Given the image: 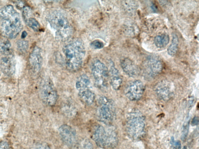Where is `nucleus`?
Wrapping results in <instances>:
<instances>
[{"label": "nucleus", "instance_id": "1", "mask_svg": "<svg viewBox=\"0 0 199 149\" xmlns=\"http://www.w3.org/2000/svg\"><path fill=\"white\" fill-rule=\"evenodd\" d=\"M23 28L20 14L11 5L0 9V33L6 39L15 38Z\"/></svg>", "mask_w": 199, "mask_h": 149}, {"label": "nucleus", "instance_id": "29", "mask_svg": "<svg viewBox=\"0 0 199 149\" xmlns=\"http://www.w3.org/2000/svg\"><path fill=\"white\" fill-rule=\"evenodd\" d=\"M176 149H180L181 148V143L179 141L176 142Z\"/></svg>", "mask_w": 199, "mask_h": 149}, {"label": "nucleus", "instance_id": "11", "mask_svg": "<svg viewBox=\"0 0 199 149\" xmlns=\"http://www.w3.org/2000/svg\"><path fill=\"white\" fill-rule=\"evenodd\" d=\"M58 131L60 139L65 145L70 148L76 145L77 141V133L72 127L64 124L59 128Z\"/></svg>", "mask_w": 199, "mask_h": 149}, {"label": "nucleus", "instance_id": "10", "mask_svg": "<svg viewBox=\"0 0 199 149\" xmlns=\"http://www.w3.org/2000/svg\"><path fill=\"white\" fill-rule=\"evenodd\" d=\"M145 86L141 80H135L127 84L125 89V94L129 100L137 101L142 98Z\"/></svg>", "mask_w": 199, "mask_h": 149}, {"label": "nucleus", "instance_id": "21", "mask_svg": "<svg viewBox=\"0 0 199 149\" xmlns=\"http://www.w3.org/2000/svg\"><path fill=\"white\" fill-rule=\"evenodd\" d=\"M26 24L34 31L38 32L40 28V25L35 18L30 17L25 20Z\"/></svg>", "mask_w": 199, "mask_h": 149}, {"label": "nucleus", "instance_id": "18", "mask_svg": "<svg viewBox=\"0 0 199 149\" xmlns=\"http://www.w3.org/2000/svg\"><path fill=\"white\" fill-rule=\"evenodd\" d=\"M170 41L169 35L163 34L157 35L154 39V43L156 46L159 48H163L166 47Z\"/></svg>", "mask_w": 199, "mask_h": 149}, {"label": "nucleus", "instance_id": "20", "mask_svg": "<svg viewBox=\"0 0 199 149\" xmlns=\"http://www.w3.org/2000/svg\"><path fill=\"white\" fill-rule=\"evenodd\" d=\"M179 43V40L178 36L176 34H174L171 44L167 49V53L169 55L174 56L176 55Z\"/></svg>", "mask_w": 199, "mask_h": 149}, {"label": "nucleus", "instance_id": "27", "mask_svg": "<svg viewBox=\"0 0 199 149\" xmlns=\"http://www.w3.org/2000/svg\"><path fill=\"white\" fill-rule=\"evenodd\" d=\"M0 149H11L9 144L7 141H2L0 142Z\"/></svg>", "mask_w": 199, "mask_h": 149}, {"label": "nucleus", "instance_id": "14", "mask_svg": "<svg viewBox=\"0 0 199 149\" xmlns=\"http://www.w3.org/2000/svg\"><path fill=\"white\" fill-rule=\"evenodd\" d=\"M29 65L31 70L34 74H38L41 70L43 63L42 51L39 47L35 46L29 57Z\"/></svg>", "mask_w": 199, "mask_h": 149}, {"label": "nucleus", "instance_id": "6", "mask_svg": "<svg viewBox=\"0 0 199 149\" xmlns=\"http://www.w3.org/2000/svg\"><path fill=\"white\" fill-rule=\"evenodd\" d=\"M96 111L98 120L102 123L110 125L114 121L115 110L114 102L106 96L100 97Z\"/></svg>", "mask_w": 199, "mask_h": 149}, {"label": "nucleus", "instance_id": "13", "mask_svg": "<svg viewBox=\"0 0 199 149\" xmlns=\"http://www.w3.org/2000/svg\"><path fill=\"white\" fill-rule=\"evenodd\" d=\"M155 90L158 96L165 101L171 99L174 93V88L172 84L168 80H161L158 82L155 87Z\"/></svg>", "mask_w": 199, "mask_h": 149}, {"label": "nucleus", "instance_id": "15", "mask_svg": "<svg viewBox=\"0 0 199 149\" xmlns=\"http://www.w3.org/2000/svg\"><path fill=\"white\" fill-rule=\"evenodd\" d=\"M2 72L8 76H12L16 72V61L13 53L4 55L0 61Z\"/></svg>", "mask_w": 199, "mask_h": 149}, {"label": "nucleus", "instance_id": "8", "mask_svg": "<svg viewBox=\"0 0 199 149\" xmlns=\"http://www.w3.org/2000/svg\"><path fill=\"white\" fill-rule=\"evenodd\" d=\"M91 73L96 87L104 90L108 86L109 70L108 67L99 60H96L91 66Z\"/></svg>", "mask_w": 199, "mask_h": 149}, {"label": "nucleus", "instance_id": "23", "mask_svg": "<svg viewBox=\"0 0 199 149\" xmlns=\"http://www.w3.org/2000/svg\"><path fill=\"white\" fill-rule=\"evenodd\" d=\"M79 149H93V144L90 140L85 139L82 140L79 145Z\"/></svg>", "mask_w": 199, "mask_h": 149}, {"label": "nucleus", "instance_id": "30", "mask_svg": "<svg viewBox=\"0 0 199 149\" xmlns=\"http://www.w3.org/2000/svg\"><path fill=\"white\" fill-rule=\"evenodd\" d=\"M27 33L25 31L23 32L22 35H21V37L23 39L25 38L27 36Z\"/></svg>", "mask_w": 199, "mask_h": 149}, {"label": "nucleus", "instance_id": "24", "mask_svg": "<svg viewBox=\"0 0 199 149\" xmlns=\"http://www.w3.org/2000/svg\"><path fill=\"white\" fill-rule=\"evenodd\" d=\"M133 1H125L124 6L126 10L129 12H132L136 10L137 8V4Z\"/></svg>", "mask_w": 199, "mask_h": 149}, {"label": "nucleus", "instance_id": "4", "mask_svg": "<svg viewBox=\"0 0 199 149\" xmlns=\"http://www.w3.org/2000/svg\"><path fill=\"white\" fill-rule=\"evenodd\" d=\"M146 127L145 118L137 110L129 112L126 118V131L127 136L133 140L141 139L144 134Z\"/></svg>", "mask_w": 199, "mask_h": 149}, {"label": "nucleus", "instance_id": "22", "mask_svg": "<svg viewBox=\"0 0 199 149\" xmlns=\"http://www.w3.org/2000/svg\"><path fill=\"white\" fill-rule=\"evenodd\" d=\"M29 44L26 40H20L16 43V47L18 51L21 53H25L27 52L28 49Z\"/></svg>", "mask_w": 199, "mask_h": 149}, {"label": "nucleus", "instance_id": "26", "mask_svg": "<svg viewBox=\"0 0 199 149\" xmlns=\"http://www.w3.org/2000/svg\"><path fill=\"white\" fill-rule=\"evenodd\" d=\"M91 46L93 49H101L104 47L103 42L99 40H95L91 42Z\"/></svg>", "mask_w": 199, "mask_h": 149}, {"label": "nucleus", "instance_id": "5", "mask_svg": "<svg viewBox=\"0 0 199 149\" xmlns=\"http://www.w3.org/2000/svg\"><path fill=\"white\" fill-rule=\"evenodd\" d=\"M92 138L98 146L103 149L114 148L118 143L116 131L110 127L97 125L93 131Z\"/></svg>", "mask_w": 199, "mask_h": 149}, {"label": "nucleus", "instance_id": "17", "mask_svg": "<svg viewBox=\"0 0 199 149\" xmlns=\"http://www.w3.org/2000/svg\"><path fill=\"white\" fill-rule=\"evenodd\" d=\"M111 85L115 90L120 89L122 83V79L119 71L113 65L111 66L109 71Z\"/></svg>", "mask_w": 199, "mask_h": 149}, {"label": "nucleus", "instance_id": "16", "mask_svg": "<svg viewBox=\"0 0 199 149\" xmlns=\"http://www.w3.org/2000/svg\"><path fill=\"white\" fill-rule=\"evenodd\" d=\"M121 65L124 72L131 77H137L140 73L138 66L128 58L123 59L121 61Z\"/></svg>", "mask_w": 199, "mask_h": 149}, {"label": "nucleus", "instance_id": "3", "mask_svg": "<svg viewBox=\"0 0 199 149\" xmlns=\"http://www.w3.org/2000/svg\"><path fill=\"white\" fill-rule=\"evenodd\" d=\"M47 20L51 27L55 31L56 37L59 41H67L72 36V26L62 13L58 11H52L47 16Z\"/></svg>", "mask_w": 199, "mask_h": 149}, {"label": "nucleus", "instance_id": "19", "mask_svg": "<svg viewBox=\"0 0 199 149\" xmlns=\"http://www.w3.org/2000/svg\"><path fill=\"white\" fill-rule=\"evenodd\" d=\"M11 44L7 39H0V53L4 55L13 53Z\"/></svg>", "mask_w": 199, "mask_h": 149}, {"label": "nucleus", "instance_id": "12", "mask_svg": "<svg viewBox=\"0 0 199 149\" xmlns=\"http://www.w3.org/2000/svg\"><path fill=\"white\" fill-rule=\"evenodd\" d=\"M145 72L149 77H154L161 72L163 69L162 62L158 56H150L145 61Z\"/></svg>", "mask_w": 199, "mask_h": 149}, {"label": "nucleus", "instance_id": "2", "mask_svg": "<svg viewBox=\"0 0 199 149\" xmlns=\"http://www.w3.org/2000/svg\"><path fill=\"white\" fill-rule=\"evenodd\" d=\"M63 52L65 57L67 68L70 71L76 72L81 68L86 55L84 44L77 39L64 46Z\"/></svg>", "mask_w": 199, "mask_h": 149}, {"label": "nucleus", "instance_id": "31", "mask_svg": "<svg viewBox=\"0 0 199 149\" xmlns=\"http://www.w3.org/2000/svg\"><path fill=\"white\" fill-rule=\"evenodd\" d=\"M182 149H188V148H187L186 146H185Z\"/></svg>", "mask_w": 199, "mask_h": 149}, {"label": "nucleus", "instance_id": "25", "mask_svg": "<svg viewBox=\"0 0 199 149\" xmlns=\"http://www.w3.org/2000/svg\"><path fill=\"white\" fill-rule=\"evenodd\" d=\"M189 119H188L183 124V129H182V139L183 141H184L186 139L188 136L189 127Z\"/></svg>", "mask_w": 199, "mask_h": 149}, {"label": "nucleus", "instance_id": "9", "mask_svg": "<svg viewBox=\"0 0 199 149\" xmlns=\"http://www.w3.org/2000/svg\"><path fill=\"white\" fill-rule=\"evenodd\" d=\"M40 98L46 105L53 106L58 99V94L54 84L50 78L42 82L40 89Z\"/></svg>", "mask_w": 199, "mask_h": 149}, {"label": "nucleus", "instance_id": "7", "mask_svg": "<svg viewBox=\"0 0 199 149\" xmlns=\"http://www.w3.org/2000/svg\"><path fill=\"white\" fill-rule=\"evenodd\" d=\"M76 87L81 101L88 106L92 105L95 99V93L92 89L90 78L86 74L79 76L76 80Z\"/></svg>", "mask_w": 199, "mask_h": 149}, {"label": "nucleus", "instance_id": "28", "mask_svg": "<svg viewBox=\"0 0 199 149\" xmlns=\"http://www.w3.org/2000/svg\"><path fill=\"white\" fill-rule=\"evenodd\" d=\"M34 149H50V148L46 144H39L37 145Z\"/></svg>", "mask_w": 199, "mask_h": 149}]
</instances>
